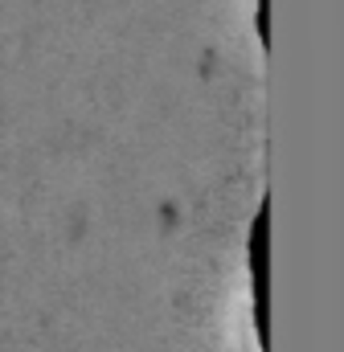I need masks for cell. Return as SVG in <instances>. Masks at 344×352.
Wrapping results in <instances>:
<instances>
[{"mask_svg": "<svg viewBox=\"0 0 344 352\" xmlns=\"http://www.w3.org/2000/svg\"><path fill=\"white\" fill-rule=\"evenodd\" d=\"M270 197H262L246 230V274H250V311H255L258 349L270 352Z\"/></svg>", "mask_w": 344, "mask_h": 352, "instance_id": "cell-1", "label": "cell"}, {"mask_svg": "<svg viewBox=\"0 0 344 352\" xmlns=\"http://www.w3.org/2000/svg\"><path fill=\"white\" fill-rule=\"evenodd\" d=\"M255 29H258V45L270 50V0H255Z\"/></svg>", "mask_w": 344, "mask_h": 352, "instance_id": "cell-2", "label": "cell"}]
</instances>
